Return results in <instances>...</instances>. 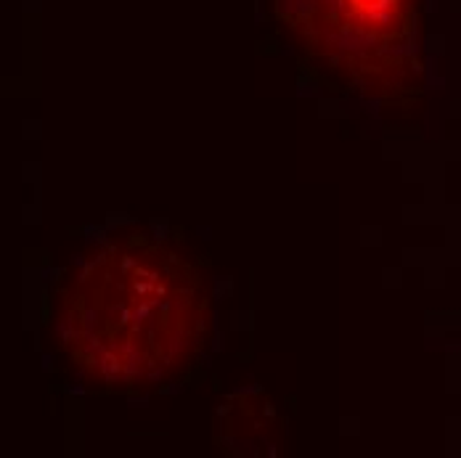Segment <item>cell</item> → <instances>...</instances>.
Listing matches in <instances>:
<instances>
[{"label": "cell", "instance_id": "obj_1", "mask_svg": "<svg viewBox=\"0 0 461 458\" xmlns=\"http://www.w3.org/2000/svg\"><path fill=\"white\" fill-rule=\"evenodd\" d=\"M207 286L181 252L133 236L88 260L61 289V342L101 387L176 379L204 334Z\"/></svg>", "mask_w": 461, "mask_h": 458}, {"label": "cell", "instance_id": "obj_2", "mask_svg": "<svg viewBox=\"0 0 461 458\" xmlns=\"http://www.w3.org/2000/svg\"><path fill=\"white\" fill-rule=\"evenodd\" d=\"M286 8L305 40L356 77L376 75L414 32L411 0H289Z\"/></svg>", "mask_w": 461, "mask_h": 458}]
</instances>
